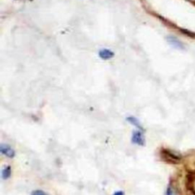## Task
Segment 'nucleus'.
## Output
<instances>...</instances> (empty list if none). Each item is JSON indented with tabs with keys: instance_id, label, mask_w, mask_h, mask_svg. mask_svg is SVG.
Segmentation results:
<instances>
[{
	"instance_id": "423d86ee",
	"label": "nucleus",
	"mask_w": 195,
	"mask_h": 195,
	"mask_svg": "<svg viewBox=\"0 0 195 195\" xmlns=\"http://www.w3.org/2000/svg\"><path fill=\"white\" fill-rule=\"evenodd\" d=\"M127 120L128 121V123L134 126V127H137L138 129H140L141 130H143V127L141 126L140 122V120H138L136 118H135V117H134V116L127 117Z\"/></svg>"
},
{
	"instance_id": "1a4fd4ad",
	"label": "nucleus",
	"mask_w": 195,
	"mask_h": 195,
	"mask_svg": "<svg viewBox=\"0 0 195 195\" xmlns=\"http://www.w3.org/2000/svg\"><path fill=\"white\" fill-rule=\"evenodd\" d=\"M166 195H174L171 187H168L167 191H166Z\"/></svg>"
},
{
	"instance_id": "20e7f679",
	"label": "nucleus",
	"mask_w": 195,
	"mask_h": 195,
	"mask_svg": "<svg viewBox=\"0 0 195 195\" xmlns=\"http://www.w3.org/2000/svg\"><path fill=\"white\" fill-rule=\"evenodd\" d=\"M98 56L102 60H109L114 56V51L108 48H102L98 51Z\"/></svg>"
},
{
	"instance_id": "7ed1b4c3",
	"label": "nucleus",
	"mask_w": 195,
	"mask_h": 195,
	"mask_svg": "<svg viewBox=\"0 0 195 195\" xmlns=\"http://www.w3.org/2000/svg\"><path fill=\"white\" fill-rule=\"evenodd\" d=\"M0 152H1L3 155H4L5 156L10 158V159H12V158L15 157V150H14L9 145L3 144V143H2V144L0 145Z\"/></svg>"
},
{
	"instance_id": "9d476101",
	"label": "nucleus",
	"mask_w": 195,
	"mask_h": 195,
	"mask_svg": "<svg viewBox=\"0 0 195 195\" xmlns=\"http://www.w3.org/2000/svg\"><path fill=\"white\" fill-rule=\"evenodd\" d=\"M113 195H125V194H124V191H116V192H114Z\"/></svg>"
},
{
	"instance_id": "39448f33",
	"label": "nucleus",
	"mask_w": 195,
	"mask_h": 195,
	"mask_svg": "<svg viewBox=\"0 0 195 195\" xmlns=\"http://www.w3.org/2000/svg\"><path fill=\"white\" fill-rule=\"evenodd\" d=\"M167 40L168 44H169L171 47H173L174 48H176L178 50H183L184 48L183 44H182L178 38H175V37L168 36L167 38Z\"/></svg>"
},
{
	"instance_id": "0eeeda50",
	"label": "nucleus",
	"mask_w": 195,
	"mask_h": 195,
	"mask_svg": "<svg viewBox=\"0 0 195 195\" xmlns=\"http://www.w3.org/2000/svg\"><path fill=\"white\" fill-rule=\"evenodd\" d=\"M12 175V168L9 166H6L2 170V178L4 180L9 178Z\"/></svg>"
},
{
	"instance_id": "f257e3e1",
	"label": "nucleus",
	"mask_w": 195,
	"mask_h": 195,
	"mask_svg": "<svg viewBox=\"0 0 195 195\" xmlns=\"http://www.w3.org/2000/svg\"><path fill=\"white\" fill-rule=\"evenodd\" d=\"M161 155H162V159L164 160H166V162L169 163L176 164V163H178L181 161V158L178 155H177L176 154L173 153L172 152L167 150H163L161 152Z\"/></svg>"
},
{
	"instance_id": "6e6552de",
	"label": "nucleus",
	"mask_w": 195,
	"mask_h": 195,
	"mask_svg": "<svg viewBox=\"0 0 195 195\" xmlns=\"http://www.w3.org/2000/svg\"><path fill=\"white\" fill-rule=\"evenodd\" d=\"M31 195H49V194H47L45 191H41V190H35V191H32Z\"/></svg>"
},
{
	"instance_id": "f03ea898",
	"label": "nucleus",
	"mask_w": 195,
	"mask_h": 195,
	"mask_svg": "<svg viewBox=\"0 0 195 195\" xmlns=\"http://www.w3.org/2000/svg\"><path fill=\"white\" fill-rule=\"evenodd\" d=\"M131 140L134 144L138 146H144L145 145V137L142 130H135L133 132Z\"/></svg>"
}]
</instances>
